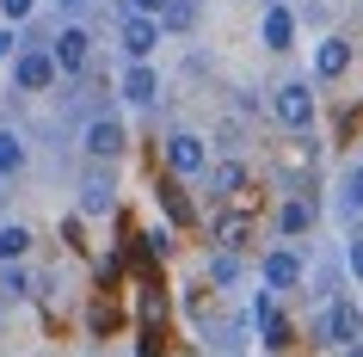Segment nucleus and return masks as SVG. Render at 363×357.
Listing matches in <instances>:
<instances>
[{
	"mask_svg": "<svg viewBox=\"0 0 363 357\" xmlns=\"http://www.w3.org/2000/svg\"><path fill=\"white\" fill-rule=\"evenodd\" d=\"M363 333V314L351 296H326V308L314 314V345H357Z\"/></svg>",
	"mask_w": 363,
	"mask_h": 357,
	"instance_id": "1",
	"label": "nucleus"
},
{
	"mask_svg": "<svg viewBox=\"0 0 363 357\" xmlns=\"http://www.w3.org/2000/svg\"><path fill=\"white\" fill-rule=\"evenodd\" d=\"M160 160H167L172 179H203V172H210V148H203L197 130H172L167 142H160Z\"/></svg>",
	"mask_w": 363,
	"mask_h": 357,
	"instance_id": "2",
	"label": "nucleus"
},
{
	"mask_svg": "<svg viewBox=\"0 0 363 357\" xmlns=\"http://www.w3.org/2000/svg\"><path fill=\"white\" fill-rule=\"evenodd\" d=\"M271 111H277V123H284V130H314V87H308V80H284V87H277V93H271Z\"/></svg>",
	"mask_w": 363,
	"mask_h": 357,
	"instance_id": "3",
	"label": "nucleus"
},
{
	"mask_svg": "<svg viewBox=\"0 0 363 357\" xmlns=\"http://www.w3.org/2000/svg\"><path fill=\"white\" fill-rule=\"evenodd\" d=\"M80 148L93 154V167H111L117 154H123V117H111V111L86 117V130H80Z\"/></svg>",
	"mask_w": 363,
	"mask_h": 357,
	"instance_id": "4",
	"label": "nucleus"
},
{
	"mask_svg": "<svg viewBox=\"0 0 363 357\" xmlns=\"http://www.w3.org/2000/svg\"><path fill=\"white\" fill-rule=\"evenodd\" d=\"M160 38H167V31H160V19H148V13H123V19H117V43L130 50V62H148L154 50H160Z\"/></svg>",
	"mask_w": 363,
	"mask_h": 357,
	"instance_id": "5",
	"label": "nucleus"
},
{
	"mask_svg": "<svg viewBox=\"0 0 363 357\" xmlns=\"http://www.w3.org/2000/svg\"><path fill=\"white\" fill-rule=\"evenodd\" d=\"M13 80H19V93H50L62 80V68H56L50 50H19V56H13Z\"/></svg>",
	"mask_w": 363,
	"mask_h": 357,
	"instance_id": "6",
	"label": "nucleus"
},
{
	"mask_svg": "<svg viewBox=\"0 0 363 357\" xmlns=\"http://www.w3.org/2000/svg\"><path fill=\"white\" fill-rule=\"evenodd\" d=\"M50 56H56V68H62V75L74 80L80 68H86V56H93V38H86L80 25H62V31H56V43H50Z\"/></svg>",
	"mask_w": 363,
	"mask_h": 357,
	"instance_id": "7",
	"label": "nucleus"
},
{
	"mask_svg": "<svg viewBox=\"0 0 363 357\" xmlns=\"http://www.w3.org/2000/svg\"><path fill=\"white\" fill-rule=\"evenodd\" d=\"M80 209H86V216H111L117 209V172L111 167H93L80 179Z\"/></svg>",
	"mask_w": 363,
	"mask_h": 357,
	"instance_id": "8",
	"label": "nucleus"
},
{
	"mask_svg": "<svg viewBox=\"0 0 363 357\" xmlns=\"http://www.w3.org/2000/svg\"><path fill=\"white\" fill-rule=\"evenodd\" d=\"M252 333L265 339L271 351H277V345H289V320H284V308H277L271 296H259V302H252Z\"/></svg>",
	"mask_w": 363,
	"mask_h": 357,
	"instance_id": "9",
	"label": "nucleus"
},
{
	"mask_svg": "<svg viewBox=\"0 0 363 357\" xmlns=\"http://www.w3.org/2000/svg\"><path fill=\"white\" fill-rule=\"evenodd\" d=\"M117 87H123V99H130V105H154V99H160V75H154L148 62H130Z\"/></svg>",
	"mask_w": 363,
	"mask_h": 357,
	"instance_id": "10",
	"label": "nucleus"
},
{
	"mask_svg": "<svg viewBox=\"0 0 363 357\" xmlns=\"http://www.w3.org/2000/svg\"><path fill=\"white\" fill-rule=\"evenodd\" d=\"M302 283V259L289 246H271L265 253V290H296Z\"/></svg>",
	"mask_w": 363,
	"mask_h": 357,
	"instance_id": "11",
	"label": "nucleus"
},
{
	"mask_svg": "<svg viewBox=\"0 0 363 357\" xmlns=\"http://www.w3.org/2000/svg\"><path fill=\"white\" fill-rule=\"evenodd\" d=\"M259 38H265V50H289V43H296V13H289V6H265Z\"/></svg>",
	"mask_w": 363,
	"mask_h": 357,
	"instance_id": "12",
	"label": "nucleus"
},
{
	"mask_svg": "<svg viewBox=\"0 0 363 357\" xmlns=\"http://www.w3.org/2000/svg\"><path fill=\"white\" fill-rule=\"evenodd\" d=\"M345 68H351V43H345V38H320V50H314V75L339 80Z\"/></svg>",
	"mask_w": 363,
	"mask_h": 357,
	"instance_id": "13",
	"label": "nucleus"
},
{
	"mask_svg": "<svg viewBox=\"0 0 363 357\" xmlns=\"http://www.w3.org/2000/svg\"><path fill=\"white\" fill-rule=\"evenodd\" d=\"M25 253H31V228H25V222H6V228H0V265H19Z\"/></svg>",
	"mask_w": 363,
	"mask_h": 357,
	"instance_id": "14",
	"label": "nucleus"
},
{
	"mask_svg": "<svg viewBox=\"0 0 363 357\" xmlns=\"http://www.w3.org/2000/svg\"><path fill=\"white\" fill-rule=\"evenodd\" d=\"M277 228H284V234H308V228H314V204H308V197H289V204L277 209Z\"/></svg>",
	"mask_w": 363,
	"mask_h": 357,
	"instance_id": "15",
	"label": "nucleus"
},
{
	"mask_svg": "<svg viewBox=\"0 0 363 357\" xmlns=\"http://www.w3.org/2000/svg\"><path fill=\"white\" fill-rule=\"evenodd\" d=\"M203 179H210V185L222 191V197H228V191H240V185H247V167H240V160H216V167L203 172Z\"/></svg>",
	"mask_w": 363,
	"mask_h": 357,
	"instance_id": "16",
	"label": "nucleus"
},
{
	"mask_svg": "<svg viewBox=\"0 0 363 357\" xmlns=\"http://www.w3.org/2000/svg\"><path fill=\"white\" fill-rule=\"evenodd\" d=\"M19 167H25V142H19V130H0V179H13Z\"/></svg>",
	"mask_w": 363,
	"mask_h": 357,
	"instance_id": "17",
	"label": "nucleus"
},
{
	"mask_svg": "<svg viewBox=\"0 0 363 357\" xmlns=\"http://www.w3.org/2000/svg\"><path fill=\"white\" fill-rule=\"evenodd\" d=\"M160 204H167V216L179 228H191V204H185V191H179V179H160Z\"/></svg>",
	"mask_w": 363,
	"mask_h": 357,
	"instance_id": "18",
	"label": "nucleus"
},
{
	"mask_svg": "<svg viewBox=\"0 0 363 357\" xmlns=\"http://www.w3.org/2000/svg\"><path fill=\"white\" fill-rule=\"evenodd\" d=\"M191 25H197V0H172L160 13V31H191Z\"/></svg>",
	"mask_w": 363,
	"mask_h": 357,
	"instance_id": "19",
	"label": "nucleus"
},
{
	"mask_svg": "<svg viewBox=\"0 0 363 357\" xmlns=\"http://www.w3.org/2000/svg\"><path fill=\"white\" fill-rule=\"evenodd\" d=\"M210 283L216 290H234V283H240V259H234V253H216L210 259Z\"/></svg>",
	"mask_w": 363,
	"mask_h": 357,
	"instance_id": "20",
	"label": "nucleus"
},
{
	"mask_svg": "<svg viewBox=\"0 0 363 357\" xmlns=\"http://www.w3.org/2000/svg\"><path fill=\"white\" fill-rule=\"evenodd\" d=\"M86 320H93V333H99V339H111V333H117V308H111V302H93V314H86Z\"/></svg>",
	"mask_w": 363,
	"mask_h": 357,
	"instance_id": "21",
	"label": "nucleus"
},
{
	"mask_svg": "<svg viewBox=\"0 0 363 357\" xmlns=\"http://www.w3.org/2000/svg\"><path fill=\"white\" fill-rule=\"evenodd\" d=\"M345 265H351V278L363 283V234H357V241H351V246H345Z\"/></svg>",
	"mask_w": 363,
	"mask_h": 357,
	"instance_id": "22",
	"label": "nucleus"
},
{
	"mask_svg": "<svg viewBox=\"0 0 363 357\" xmlns=\"http://www.w3.org/2000/svg\"><path fill=\"white\" fill-rule=\"evenodd\" d=\"M172 0H130V6H123V13H148V19H160V13H167Z\"/></svg>",
	"mask_w": 363,
	"mask_h": 357,
	"instance_id": "23",
	"label": "nucleus"
},
{
	"mask_svg": "<svg viewBox=\"0 0 363 357\" xmlns=\"http://www.w3.org/2000/svg\"><path fill=\"white\" fill-rule=\"evenodd\" d=\"M31 6H38V0H0V13H6V19H31Z\"/></svg>",
	"mask_w": 363,
	"mask_h": 357,
	"instance_id": "24",
	"label": "nucleus"
},
{
	"mask_svg": "<svg viewBox=\"0 0 363 357\" xmlns=\"http://www.w3.org/2000/svg\"><path fill=\"white\" fill-rule=\"evenodd\" d=\"M345 197H351V204H363V167L351 172V185H345Z\"/></svg>",
	"mask_w": 363,
	"mask_h": 357,
	"instance_id": "25",
	"label": "nucleus"
},
{
	"mask_svg": "<svg viewBox=\"0 0 363 357\" xmlns=\"http://www.w3.org/2000/svg\"><path fill=\"white\" fill-rule=\"evenodd\" d=\"M6 56H19V43H13V31H0V62Z\"/></svg>",
	"mask_w": 363,
	"mask_h": 357,
	"instance_id": "26",
	"label": "nucleus"
},
{
	"mask_svg": "<svg viewBox=\"0 0 363 357\" xmlns=\"http://www.w3.org/2000/svg\"><path fill=\"white\" fill-rule=\"evenodd\" d=\"M345 357H363V339H357V345H345Z\"/></svg>",
	"mask_w": 363,
	"mask_h": 357,
	"instance_id": "27",
	"label": "nucleus"
},
{
	"mask_svg": "<svg viewBox=\"0 0 363 357\" xmlns=\"http://www.w3.org/2000/svg\"><path fill=\"white\" fill-rule=\"evenodd\" d=\"M56 6H62V13H68V6H86V0H56Z\"/></svg>",
	"mask_w": 363,
	"mask_h": 357,
	"instance_id": "28",
	"label": "nucleus"
}]
</instances>
